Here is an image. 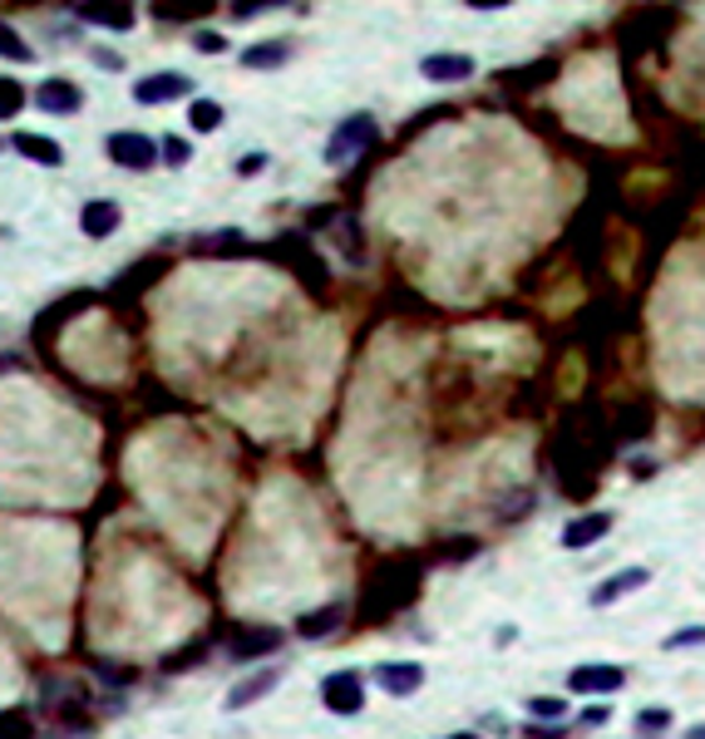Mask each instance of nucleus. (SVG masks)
<instances>
[{
	"mask_svg": "<svg viewBox=\"0 0 705 739\" xmlns=\"http://www.w3.org/2000/svg\"><path fill=\"white\" fill-rule=\"evenodd\" d=\"M277 685H281V666H267V670H257V676H247V680H242V685H232L222 705H228L232 715H238V709H252V705H257V700H267Z\"/></svg>",
	"mask_w": 705,
	"mask_h": 739,
	"instance_id": "obj_9",
	"label": "nucleus"
},
{
	"mask_svg": "<svg viewBox=\"0 0 705 739\" xmlns=\"http://www.w3.org/2000/svg\"><path fill=\"white\" fill-rule=\"evenodd\" d=\"M35 108H45V114H80L84 108V89L74 84V79H41L31 94Z\"/></svg>",
	"mask_w": 705,
	"mask_h": 739,
	"instance_id": "obj_5",
	"label": "nucleus"
},
{
	"mask_svg": "<svg viewBox=\"0 0 705 739\" xmlns=\"http://www.w3.org/2000/svg\"><path fill=\"white\" fill-rule=\"evenodd\" d=\"M193 45H198L203 55H222V49H228V39H222L218 30H198V35H193Z\"/></svg>",
	"mask_w": 705,
	"mask_h": 739,
	"instance_id": "obj_26",
	"label": "nucleus"
},
{
	"mask_svg": "<svg viewBox=\"0 0 705 739\" xmlns=\"http://www.w3.org/2000/svg\"><path fill=\"white\" fill-rule=\"evenodd\" d=\"M375 134H380V128H375V118H370V114H350L346 124H336V134L326 138V163L331 168L356 163V158L375 143Z\"/></svg>",
	"mask_w": 705,
	"mask_h": 739,
	"instance_id": "obj_1",
	"label": "nucleus"
},
{
	"mask_svg": "<svg viewBox=\"0 0 705 739\" xmlns=\"http://www.w3.org/2000/svg\"><path fill=\"white\" fill-rule=\"evenodd\" d=\"M228 246H242V232H212V236H203V242H193V252L208 256V252H228Z\"/></svg>",
	"mask_w": 705,
	"mask_h": 739,
	"instance_id": "obj_22",
	"label": "nucleus"
},
{
	"mask_svg": "<svg viewBox=\"0 0 705 739\" xmlns=\"http://www.w3.org/2000/svg\"><path fill=\"white\" fill-rule=\"evenodd\" d=\"M70 15L94 30H134V5H90V0H80V5H70Z\"/></svg>",
	"mask_w": 705,
	"mask_h": 739,
	"instance_id": "obj_13",
	"label": "nucleus"
},
{
	"mask_svg": "<svg viewBox=\"0 0 705 739\" xmlns=\"http://www.w3.org/2000/svg\"><path fill=\"white\" fill-rule=\"evenodd\" d=\"M346 621V607L340 601H331V607H321V611H307V616L297 621V636H307V640H321V636H331V631Z\"/></svg>",
	"mask_w": 705,
	"mask_h": 739,
	"instance_id": "obj_16",
	"label": "nucleus"
},
{
	"mask_svg": "<svg viewBox=\"0 0 705 739\" xmlns=\"http://www.w3.org/2000/svg\"><path fill=\"white\" fill-rule=\"evenodd\" d=\"M685 739H705V725H695V729H685Z\"/></svg>",
	"mask_w": 705,
	"mask_h": 739,
	"instance_id": "obj_32",
	"label": "nucleus"
},
{
	"mask_svg": "<svg viewBox=\"0 0 705 739\" xmlns=\"http://www.w3.org/2000/svg\"><path fill=\"white\" fill-rule=\"evenodd\" d=\"M5 365H11V360H0V370H5Z\"/></svg>",
	"mask_w": 705,
	"mask_h": 739,
	"instance_id": "obj_34",
	"label": "nucleus"
},
{
	"mask_svg": "<svg viewBox=\"0 0 705 739\" xmlns=\"http://www.w3.org/2000/svg\"><path fill=\"white\" fill-rule=\"evenodd\" d=\"M681 646H705V626H685L661 640V650H681Z\"/></svg>",
	"mask_w": 705,
	"mask_h": 739,
	"instance_id": "obj_25",
	"label": "nucleus"
},
{
	"mask_svg": "<svg viewBox=\"0 0 705 739\" xmlns=\"http://www.w3.org/2000/svg\"><path fill=\"white\" fill-rule=\"evenodd\" d=\"M563 709H567V705H563L557 695H547V700H543V695H533V700H528V715H533L538 725H543V719H557Z\"/></svg>",
	"mask_w": 705,
	"mask_h": 739,
	"instance_id": "obj_23",
	"label": "nucleus"
},
{
	"mask_svg": "<svg viewBox=\"0 0 705 739\" xmlns=\"http://www.w3.org/2000/svg\"><path fill=\"white\" fill-rule=\"evenodd\" d=\"M104 153H109V163L129 168V173H149L153 163H159V138L149 134H134V128H124V134H109L104 138Z\"/></svg>",
	"mask_w": 705,
	"mask_h": 739,
	"instance_id": "obj_2",
	"label": "nucleus"
},
{
	"mask_svg": "<svg viewBox=\"0 0 705 739\" xmlns=\"http://www.w3.org/2000/svg\"><path fill=\"white\" fill-rule=\"evenodd\" d=\"M646 581H651V571H646V567L616 571V577H606L602 587H592V607H612V601H622V597H632V591H642Z\"/></svg>",
	"mask_w": 705,
	"mask_h": 739,
	"instance_id": "obj_12",
	"label": "nucleus"
},
{
	"mask_svg": "<svg viewBox=\"0 0 705 739\" xmlns=\"http://www.w3.org/2000/svg\"><path fill=\"white\" fill-rule=\"evenodd\" d=\"M193 94V79L178 74V69H159V74H143L134 79V99H139L143 108H159V104H178V99Z\"/></svg>",
	"mask_w": 705,
	"mask_h": 739,
	"instance_id": "obj_4",
	"label": "nucleus"
},
{
	"mask_svg": "<svg viewBox=\"0 0 705 739\" xmlns=\"http://www.w3.org/2000/svg\"><path fill=\"white\" fill-rule=\"evenodd\" d=\"M11 148L21 158H31V163H41V168H60L65 163V148L55 143L50 134H11Z\"/></svg>",
	"mask_w": 705,
	"mask_h": 739,
	"instance_id": "obj_15",
	"label": "nucleus"
},
{
	"mask_svg": "<svg viewBox=\"0 0 705 739\" xmlns=\"http://www.w3.org/2000/svg\"><path fill=\"white\" fill-rule=\"evenodd\" d=\"M321 705L331 709V715H360L366 709V676L360 670H331L326 680H321Z\"/></svg>",
	"mask_w": 705,
	"mask_h": 739,
	"instance_id": "obj_3",
	"label": "nucleus"
},
{
	"mask_svg": "<svg viewBox=\"0 0 705 739\" xmlns=\"http://www.w3.org/2000/svg\"><path fill=\"white\" fill-rule=\"evenodd\" d=\"M582 725L592 729V725H606V705H592V709H582Z\"/></svg>",
	"mask_w": 705,
	"mask_h": 739,
	"instance_id": "obj_31",
	"label": "nucleus"
},
{
	"mask_svg": "<svg viewBox=\"0 0 705 739\" xmlns=\"http://www.w3.org/2000/svg\"><path fill=\"white\" fill-rule=\"evenodd\" d=\"M671 709H666V705H646L642 709V715H636V729H642V735L646 739H656V735H666V729H671Z\"/></svg>",
	"mask_w": 705,
	"mask_h": 739,
	"instance_id": "obj_21",
	"label": "nucleus"
},
{
	"mask_svg": "<svg viewBox=\"0 0 705 739\" xmlns=\"http://www.w3.org/2000/svg\"><path fill=\"white\" fill-rule=\"evenodd\" d=\"M0 59H15V65L31 59V45L21 39V30H15L11 20H0Z\"/></svg>",
	"mask_w": 705,
	"mask_h": 739,
	"instance_id": "obj_20",
	"label": "nucleus"
},
{
	"mask_svg": "<svg viewBox=\"0 0 705 739\" xmlns=\"http://www.w3.org/2000/svg\"><path fill=\"white\" fill-rule=\"evenodd\" d=\"M262 168H267V153H247L238 163V177H252V173H262Z\"/></svg>",
	"mask_w": 705,
	"mask_h": 739,
	"instance_id": "obj_29",
	"label": "nucleus"
},
{
	"mask_svg": "<svg viewBox=\"0 0 705 739\" xmlns=\"http://www.w3.org/2000/svg\"><path fill=\"white\" fill-rule=\"evenodd\" d=\"M612 532V512H582V518H573L563 528V547L577 552V547H597V542Z\"/></svg>",
	"mask_w": 705,
	"mask_h": 739,
	"instance_id": "obj_10",
	"label": "nucleus"
},
{
	"mask_svg": "<svg viewBox=\"0 0 705 739\" xmlns=\"http://www.w3.org/2000/svg\"><path fill=\"white\" fill-rule=\"evenodd\" d=\"M188 124L198 128V134H212V128L222 124V104L218 99H188Z\"/></svg>",
	"mask_w": 705,
	"mask_h": 739,
	"instance_id": "obj_19",
	"label": "nucleus"
},
{
	"mask_svg": "<svg viewBox=\"0 0 705 739\" xmlns=\"http://www.w3.org/2000/svg\"><path fill=\"white\" fill-rule=\"evenodd\" d=\"M119 222H124V207L114 203V197H94V203H84V212H80L84 236H109V232H119Z\"/></svg>",
	"mask_w": 705,
	"mask_h": 739,
	"instance_id": "obj_11",
	"label": "nucleus"
},
{
	"mask_svg": "<svg viewBox=\"0 0 705 739\" xmlns=\"http://www.w3.org/2000/svg\"><path fill=\"white\" fill-rule=\"evenodd\" d=\"M198 660H203V646H188V656H169L163 670H183V666H198Z\"/></svg>",
	"mask_w": 705,
	"mask_h": 739,
	"instance_id": "obj_28",
	"label": "nucleus"
},
{
	"mask_svg": "<svg viewBox=\"0 0 705 739\" xmlns=\"http://www.w3.org/2000/svg\"><path fill=\"white\" fill-rule=\"evenodd\" d=\"M291 59V39H262V45L242 49V65L247 69H281Z\"/></svg>",
	"mask_w": 705,
	"mask_h": 739,
	"instance_id": "obj_17",
	"label": "nucleus"
},
{
	"mask_svg": "<svg viewBox=\"0 0 705 739\" xmlns=\"http://www.w3.org/2000/svg\"><path fill=\"white\" fill-rule=\"evenodd\" d=\"M523 735H528V739H567V729H563V725H538V719H533Z\"/></svg>",
	"mask_w": 705,
	"mask_h": 739,
	"instance_id": "obj_27",
	"label": "nucleus"
},
{
	"mask_svg": "<svg viewBox=\"0 0 705 739\" xmlns=\"http://www.w3.org/2000/svg\"><path fill=\"white\" fill-rule=\"evenodd\" d=\"M94 65L100 69H124V55H114V49H94Z\"/></svg>",
	"mask_w": 705,
	"mask_h": 739,
	"instance_id": "obj_30",
	"label": "nucleus"
},
{
	"mask_svg": "<svg viewBox=\"0 0 705 739\" xmlns=\"http://www.w3.org/2000/svg\"><path fill=\"white\" fill-rule=\"evenodd\" d=\"M375 680H380V690H385V695L409 700L415 690H425V666H419V660H380Z\"/></svg>",
	"mask_w": 705,
	"mask_h": 739,
	"instance_id": "obj_6",
	"label": "nucleus"
},
{
	"mask_svg": "<svg viewBox=\"0 0 705 739\" xmlns=\"http://www.w3.org/2000/svg\"><path fill=\"white\" fill-rule=\"evenodd\" d=\"M193 158V143L188 138H163V163L169 168H183Z\"/></svg>",
	"mask_w": 705,
	"mask_h": 739,
	"instance_id": "obj_24",
	"label": "nucleus"
},
{
	"mask_svg": "<svg viewBox=\"0 0 705 739\" xmlns=\"http://www.w3.org/2000/svg\"><path fill=\"white\" fill-rule=\"evenodd\" d=\"M567 690H577V695H616V690H626V670L622 666H577L567 676Z\"/></svg>",
	"mask_w": 705,
	"mask_h": 739,
	"instance_id": "obj_7",
	"label": "nucleus"
},
{
	"mask_svg": "<svg viewBox=\"0 0 705 739\" xmlns=\"http://www.w3.org/2000/svg\"><path fill=\"white\" fill-rule=\"evenodd\" d=\"M31 104V94H25V84L21 79H11V74H0V124H11L21 108Z\"/></svg>",
	"mask_w": 705,
	"mask_h": 739,
	"instance_id": "obj_18",
	"label": "nucleus"
},
{
	"mask_svg": "<svg viewBox=\"0 0 705 739\" xmlns=\"http://www.w3.org/2000/svg\"><path fill=\"white\" fill-rule=\"evenodd\" d=\"M449 739H478V735H474V729H459V735H449Z\"/></svg>",
	"mask_w": 705,
	"mask_h": 739,
	"instance_id": "obj_33",
	"label": "nucleus"
},
{
	"mask_svg": "<svg viewBox=\"0 0 705 739\" xmlns=\"http://www.w3.org/2000/svg\"><path fill=\"white\" fill-rule=\"evenodd\" d=\"M281 646V631L277 626H252V631H238L232 636V660H262Z\"/></svg>",
	"mask_w": 705,
	"mask_h": 739,
	"instance_id": "obj_14",
	"label": "nucleus"
},
{
	"mask_svg": "<svg viewBox=\"0 0 705 739\" xmlns=\"http://www.w3.org/2000/svg\"><path fill=\"white\" fill-rule=\"evenodd\" d=\"M419 74H425L429 84H464V79L474 74V59L459 55V49H439V55L419 59Z\"/></svg>",
	"mask_w": 705,
	"mask_h": 739,
	"instance_id": "obj_8",
	"label": "nucleus"
}]
</instances>
